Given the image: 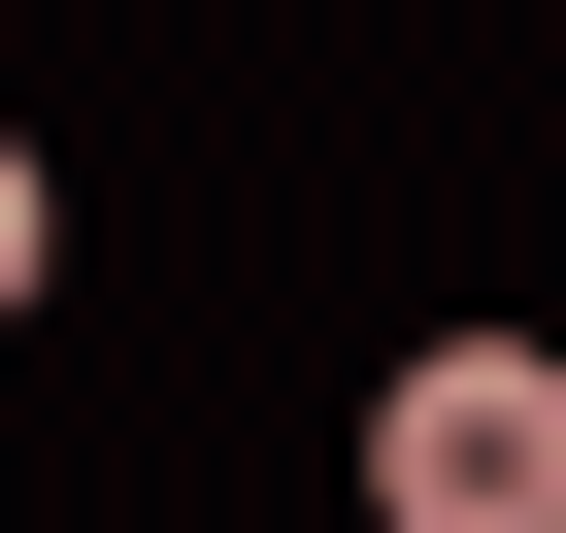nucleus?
I'll list each match as a JSON object with an SVG mask.
<instances>
[{
    "instance_id": "f257e3e1",
    "label": "nucleus",
    "mask_w": 566,
    "mask_h": 533,
    "mask_svg": "<svg viewBox=\"0 0 566 533\" xmlns=\"http://www.w3.org/2000/svg\"><path fill=\"white\" fill-rule=\"evenodd\" d=\"M367 500H400V533H566V367H533V334H433V367L367 400Z\"/></svg>"
},
{
    "instance_id": "f03ea898",
    "label": "nucleus",
    "mask_w": 566,
    "mask_h": 533,
    "mask_svg": "<svg viewBox=\"0 0 566 533\" xmlns=\"http://www.w3.org/2000/svg\"><path fill=\"white\" fill-rule=\"evenodd\" d=\"M34 233H67V200H34V167H0V301H34Z\"/></svg>"
}]
</instances>
